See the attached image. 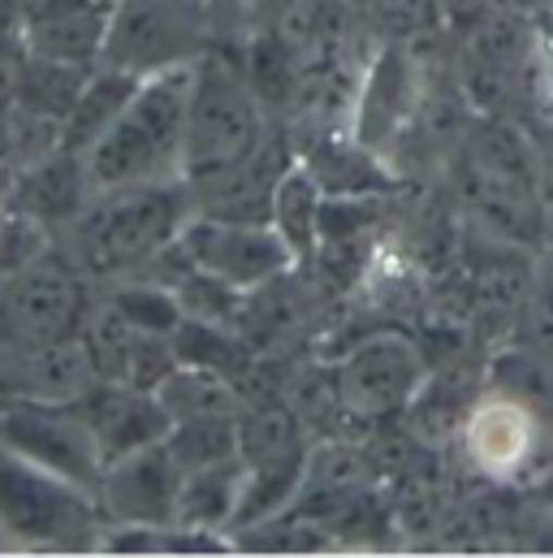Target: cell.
Masks as SVG:
<instances>
[{
	"label": "cell",
	"mask_w": 553,
	"mask_h": 558,
	"mask_svg": "<svg viewBox=\"0 0 553 558\" xmlns=\"http://www.w3.org/2000/svg\"><path fill=\"white\" fill-rule=\"evenodd\" d=\"M191 213L195 208L186 178L96 191L87 208L65 226L70 260L91 281L131 278L147 269L169 243H177Z\"/></svg>",
	"instance_id": "obj_1"
},
{
	"label": "cell",
	"mask_w": 553,
	"mask_h": 558,
	"mask_svg": "<svg viewBox=\"0 0 553 558\" xmlns=\"http://www.w3.org/2000/svg\"><path fill=\"white\" fill-rule=\"evenodd\" d=\"M195 87V61L143 74L126 113L87 147L96 191L182 178V135Z\"/></svg>",
	"instance_id": "obj_2"
},
{
	"label": "cell",
	"mask_w": 553,
	"mask_h": 558,
	"mask_svg": "<svg viewBox=\"0 0 553 558\" xmlns=\"http://www.w3.org/2000/svg\"><path fill=\"white\" fill-rule=\"evenodd\" d=\"M109 515L100 498L0 441V533L26 550H96Z\"/></svg>",
	"instance_id": "obj_3"
},
{
	"label": "cell",
	"mask_w": 553,
	"mask_h": 558,
	"mask_svg": "<svg viewBox=\"0 0 553 558\" xmlns=\"http://www.w3.org/2000/svg\"><path fill=\"white\" fill-rule=\"evenodd\" d=\"M269 135L265 100L256 96L247 70H234L217 52L195 57V87L186 109V135H182V178H208L238 156H247Z\"/></svg>",
	"instance_id": "obj_4"
},
{
	"label": "cell",
	"mask_w": 553,
	"mask_h": 558,
	"mask_svg": "<svg viewBox=\"0 0 553 558\" xmlns=\"http://www.w3.org/2000/svg\"><path fill=\"white\" fill-rule=\"evenodd\" d=\"M87 274L70 256H39L35 265L0 278V342L9 351H30L48 342L78 338L91 307Z\"/></svg>",
	"instance_id": "obj_5"
},
{
	"label": "cell",
	"mask_w": 553,
	"mask_h": 558,
	"mask_svg": "<svg viewBox=\"0 0 553 558\" xmlns=\"http://www.w3.org/2000/svg\"><path fill=\"white\" fill-rule=\"evenodd\" d=\"M428 377H432V368H428L423 347L398 329L364 333L333 364L342 416L359 420H390L411 412Z\"/></svg>",
	"instance_id": "obj_6"
},
{
	"label": "cell",
	"mask_w": 553,
	"mask_h": 558,
	"mask_svg": "<svg viewBox=\"0 0 553 558\" xmlns=\"http://www.w3.org/2000/svg\"><path fill=\"white\" fill-rule=\"evenodd\" d=\"M0 441L35 463H44L48 472L83 485V489H100L105 463L91 437V424L83 416L78 399L74 403H52V399H30L17 395L13 403L0 408Z\"/></svg>",
	"instance_id": "obj_7"
},
{
	"label": "cell",
	"mask_w": 553,
	"mask_h": 558,
	"mask_svg": "<svg viewBox=\"0 0 553 558\" xmlns=\"http://www.w3.org/2000/svg\"><path fill=\"white\" fill-rule=\"evenodd\" d=\"M204 4L199 0H113V22L100 65L126 74H156L199 57Z\"/></svg>",
	"instance_id": "obj_8"
},
{
	"label": "cell",
	"mask_w": 553,
	"mask_h": 558,
	"mask_svg": "<svg viewBox=\"0 0 553 558\" xmlns=\"http://www.w3.org/2000/svg\"><path fill=\"white\" fill-rule=\"evenodd\" d=\"M177 243H182L191 269L212 274L234 290H256L298 265L273 221H225V217L191 213Z\"/></svg>",
	"instance_id": "obj_9"
},
{
	"label": "cell",
	"mask_w": 553,
	"mask_h": 558,
	"mask_svg": "<svg viewBox=\"0 0 553 558\" xmlns=\"http://www.w3.org/2000/svg\"><path fill=\"white\" fill-rule=\"evenodd\" d=\"M419 109H423V78H419L411 44L377 48V57L368 61V70L355 83V105L346 118L355 140L385 156L394 143L407 140Z\"/></svg>",
	"instance_id": "obj_10"
},
{
	"label": "cell",
	"mask_w": 553,
	"mask_h": 558,
	"mask_svg": "<svg viewBox=\"0 0 553 558\" xmlns=\"http://www.w3.org/2000/svg\"><path fill=\"white\" fill-rule=\"evenodd\" d=\"M541 437H545L541 416L502 390H489L484 399H476L454 433L471 472H480L489 481L524 476L541 454Z\"/></svg>",
	"instance_id": "obj_11"
},
{
	"label": "cell",
	"mask_w": 553,
	"mask_h": 558,
	"mask_svg": "<svg viewBox=\"0 0 553 558\" xmlns=\"http://www.w3.org/2000/svg\"><path fill=\"white\" fill-rule=\"evenodd\" d=\"M294 160H298L294 140L269 131L234 165L186 182L191 186V208L199 217H225V221H273V195Z\"/></svg>",
	"instance_id": "obj_12"
},
{
	"label": "cell",
	"mask_w": 553,
	"mask_h": 558,
	"mask_svg": "<svg viewBox=\"0 0 553 558\" xmlns=\"http://www.w3.org/2000/svg\"><path fill=\"white\" fill-rule=\"evenodd\" d=\"M182 476L186 472L177 468L173 450L164 441H151L105 468L96 498L109 524H173Z\"/></svg>",
	"instance_id": "obj_13"
},
{
	"label": "cell",
	"mask_w": 553,
	"mask_h": 558,
	"mask_svg": "<svg viewBox=\"0 0 553 558\" xmlns=\"http://www.w3.org/2000/svg\"><path fill=\"white\" fill-rule=\"evenodd\" d=\"M113 22V0H26L17 39L35 57L100 65Z\"/></svg>",
	"instance_id": "obj_14"
},
{
	"label": "cell",
	"mask_w": 553,
	"mask_h": 558,
	"mask_svg": "<svg viewBox=\"0 0 553 558\" xmlns=\"http://www.w3.org/2000/svg\"><path fill=\"white\" fill-rule=\"evenodd\" d=\"M91 195H96V186H91V173H87V156L70 151V147H52L48 156L22 165L4 182V204L44 221L52 234L65 230L87 208Z\"/></svg>",
	"instance_id": "obj_15"
},
{
	"label": "cell",
	"mask_w": 553,
	"mask_h": 558,
	"mask_svg": "<svg viewBox=\"0 0 553 558\" xmlns=\"http://www.w3.org/2000/svg\"><path fill=\"white\" fill-rule=\"evenodd\" d=\"M83 416L91 424L100 463H118L122 454H135L151 441H164L173 420L164 412V403L151 390L135 386H118V381H96L83 399H78Z\"/></svg>",
	"instance_id": "obj_16"
},
{
	"label": "cell",
	"mask_w": 553,
	"mask_h": 558,
	"mask_svg": "<svg viewBox=\"0 0 553 558\" xmlns=\"http://www.w3.org/2000/svg\"><path fill=\"white\" fill-rule=\"evenodd\" d=\"M294 151L320 178L324 195H394L398 191V169L381 151L355 140L351 122L342 126L320 122V131L307 143H294Z\"/></svg>",
	"instance_id": "obj_17"
},
{
	"label": "cell",
	"mask_w": 553,
	"mask_h": 558,
	"mask_svg": "<svg viewBox=\"0 0 553 558\" xmlns=\"http://www.w3.org/2000/svg\"><path fill=\"white\" fill-rule=\"evenodd\" d=\"M316 316V286H311V269L307 265H294L285 269L281 278L265 281L256 290L243 294V307H238V320L234 329L247 338V347L265 360L269 351L290 347L303 325Z\"/></svg>",
	"instance_id": "obj_18"
},
{
	"label": "cell",
	"mask_w": 553,
	"mask_h": 558,
	"mask_svg": "<svg viewBox=\"0 0 553 558\" xmlns=\"http://www.w3.org/2000/svg\"><path fill=\"white\" fill-rule=\"evenodd\" d=\"M247 494V463L243 454L195 468L182 476V494H177V520L173 524H191V529H217L230 533L238 520Z\"/></svg>",
	"instance_id": "obj_19"
},
{
	"label": "cell",
	"mask_w": 553,
	"mask_h": 558,
	"mask_svg": "<svg viewBox=\"0 0 553 558\" xmlns=\"http://www.w3.org/2000/svg\"><path fill=\"white\" fill-rule=\"evenodd\" d=\"M17 364L13 373H22V395L30 399H52V403H74L83 399L100 377L91 368V355L83 347V338H65V342H48V347H30V351H13Z\"/></svg>",
	"instance_id": "obj_20"
},
{
	"label": "cell",
	"mask_w": 553,
	"mask_h": 558,
	"mask_svg": "<svg viewBox=\"0 0 553 558\" xmlns=\"http://www.w3.org/2000/svg\"><path fill=\"white\" fill-rule=\"evenodd\" d=\"M96 65H78V61H57V57H35L22 48V65H17V87H13V105L35 113V118H48V122H61L70 118V109L78 105L83 87L91 83Z\"/></svg>",
	"instance_id": "obj_21"
},
{
	"label": "cell",
	"mask_w": 553,
	"mask_h": 558,
	"mask_svg": "<svg viewBox=\"0 0 553 558\" xmlns=\"http://www.w3.org/2000/svg\"><path fill=\"white\" fill-rule=\"evenodd\" d=\"M156 399L164 403L173 424L177 420H238L243 403H247V395L234 377H221L212 368H191V364H177L160 381Z\"/></svg>",
	"instance_id": "obj_22"
},
{
	"label": "cell",
	"mask_w": 553,
	"mask_h": 558,
	"mask_svg": "<svg viewBox=\"0 0 553 558\" xmlns=\"http://www.w3.org/2000/svg\"><path fill=\"white\" fill-rule=\"evenodd\" d=\"M173 351H177L182 364L212 368L221 377H234L238 386L260 368V355L247 347V338L234 325H221V320L182 316V325L173 329Z\"/></svg>",
	"instance_id": "obj_23"
},
{
	"label": "cell",
	"mask_w": 553,
	"mask_h": 558,
	"mask_svg": "<svg viewBox=\"0 0 553 558\" xmlns=\"http://www.w3.org/2000/svg\"><path fill=\"white\" fill-rule=\"evenodd\" d=\"M324 199L329 195H324L320 178L303 160H294L273 195V226L281 230V239L290 243V252H294L298 265H311V256L320 247V213H324Z\"/></svg>",
	"instance_id": "obj_24"
},
{
	"label": "cell",
	"mask_w": 553,
	"mask_h": 558,
	"mask_svg": "<svg viewBox=\"0 0 553 558\" xmlns=\"http://www.w3.org/2000/svg\"><path fill=\"white\" fill-rule=\"evenodd\" d=\"M135 87H138V74L113 70V65H96L91 83L83 87L78 105L70 109V118H65V126H61V147H70V151H83V156H87V147L100 140V135H105L122 113H126V105H131Z\"/></svg>",
	"instance_id": "obj_25"
},
{
	"label": "cell",
	"mask_w": 553,
	"mask_h": 558,
	"mask_svg": "<svg viewBox=\"0 0 553 558\" xmlns=\"http://www.w3.org/2000/svg\"><path fill=\"white\" fill-rule=\"evenodd\" d=\"M489 386L528 403L541 424H553V355L550 351H532V347H502L489 364Z\"/></svg>",
	"instance_id": "obj_26"
},
{
	"label": "cell",
	"mask_w": 553,
	"mask_h": 558,
	"mask_svg": "<svg viewBox=\"0 0 553 558\" xmlns=\"http://www.w3.org/2000/svg\"><path fill=\"white\" fill-rule=\"evenodd\" d=\"M230 537H234V550H260V555H316L337 546V533L307 511H276L269 520L234 529Z\"/></svg>",
	"instance_id": "obj_27"
},
{
	"label": "cell",
	"mask_w": 553,
	"mask_h": 558,
	"mask_svg": "<svg viewBox=\"0 0 553 558\" xmlns=\"http://www.w3.org/2000/svg\"><path fill=\"white\" fill-rule=\"evenodd\" d=\"M109 299L143 333H173L182 325V316H186L182 303H177V290L164 286V281L147 278V274L109 281Z\"/></svg>",
	"instance_id": "obj_28"
},
{
	"label": "cell",
	"mask_w": 553,
	"mask_h": 558,
	"mask_svg": "<svg viewBox=\"0 0 553 558\" xmlns=\"http://www.w3.org/2000/svg\"><path fill=\"white\" fill-rule=\"evenodd\" d=\"M182 472L221 463L238 454V420H177L164 437Z\"/></svg>",
	"instance_id": "obj_29"
},
{
	"label": "cell",
	"mask_w": 553,
	"mask_h": 558,
	"mask_svg": "<svg viewBox=\"0 0 553 558\" xmlns=\"http://www.w3.org/2000/svg\"><path fill=\"white\" fill-rule=\"evenodd\" d=\"M48 239H52V230L44 221H35V217L0 204V278H9L17 269L35 265L39 256H48L52 252Z\"/></svg>",
	"instance_id": "obj_30"
},
{
	"label": "cell",
	"mask_w": 553,
	"mask_h": 558,
	"mask_svg": "<svg viewBox=\"0 0 553 558\" xmlns=\"http://www.w3.org/2000/svg\"><path fill=\"white\" fill-rule=\"evenodd\" d=\"M511 342L532 347V351H550L553 355V265H541L532 290L519 307V320L511 329Z\"/></svg>",
	"instance_id": "obj_31"
},
{
	"label": "cell",
	"mask_w": 553,
	"mask_h": 558,
	"mask_svg": "<svg viewBox=\"0 0 553 558\" xmlns=\"http://www.w3.org/2000/svg\"><path fill=\"white\" fill-rule=\"evenodd\" d=\"M377 22L385 26L390 44H415L445 22L441 0H377Z\"/></svg>",
	"instance_id": "obj_32"
},
{
	"label": "cell",
	"mask_w": 553,
	"mask_h": 558,
	"mask_svg": "<svg viewBox=\"0 0 553 558\" xmlns=\"http://www.w3.org/2000/svg\"><path fill=\"white\" fill-rule=\"evenodd\" d=\"M532 468H537V476H532V494H537V502H541V507H550L553 511V446L550 450L541 446V454H537V463H532Z\"/></svg>",
	"instance_id": "obj_33"
}]
</instances>
